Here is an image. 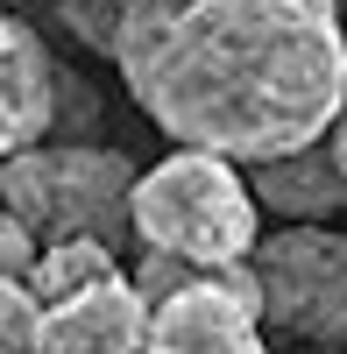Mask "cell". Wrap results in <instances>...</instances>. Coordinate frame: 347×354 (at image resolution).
Returning a JSON list of instances; mask_svg holds the SVG:
<instances>
[{
    "label": "cell",
    "instance_id": "cell-7",
    "mask_svg": "<svg viewBox=\"0 0 347 354\" xmlns=\"http://www.w3.org/2000/svg\"><path fill=\"white\" fill-rule=\"evenodd\" d=\"M57 85H64V71H57L50 43L28 21H15L8 43H0V156H15V149H28V142L50 135Z\"/></svg>",
    "mask_w": 347,
    "mask_h": 354
},
{
    "label": "cell",
    "instance_id": "cell-6",
    "mask_svg": "<svg viewBox=\"0 0 347 354\" xmlns=\"http://www.w3.org/2000/svg\"><path fill=\"white\" fill-rule=\"evenodd\" d=\"M36 347H50V354H128V347H149V298L135 290L128 270H106V277H93V283H78V290L43 305Z\"/></svg>",
    "mask_w": 347,
    "mask_h": 354
},
{
    "label": "cell",
    "instance_id": "cell-8",
    "mask_svg": "<svg viewBox=\"0 0 347 354\" xmlns=\"http://www.w3.org/2000/svg\"><path fill=\"white\" fill-rule=\"evenodd\" d=\"M248 170V192L263 213L276 220H333L347 213V170L326 156V142H305V149H283L263 163H241Z\"/></svg>",
    "mask_w": 347,
    "mask_h": 354
},
{
    "label": "cell",
    "instance_id": "cell-3",
    "mask_svg": "<svg viewBox=\"0 0 347 354\" xmlns=\"http://www.w3.org/2000/svg\"><path fill=\"white\" fill-rule=\"evenodd\" d=\"M128 192L135 163L100 142H28V149L0 156V205L36 234H100L121 248L128 241Z\"/></svg>",
    "mask_w": 347,
    "mask_h": 354
},
{
    "label": "cell",
    "instance_id": "cell-15",
    "mask_svg": "<svg viewBox=\"0 0 347 354\" xmlns=\"http://www.w3.org/2000/svg\"><path fill=\"white\" fill-rule=\"evenodd\" d=\"M8 8H15V0H8Z\"/></svg>",
    "mask_w": 347,
    "mask_h": 354
},
{
    "label": "cell",
    "instance_id": "cell-13",
    "mask_svg": "<svg viewBox=\"0 0 347 354\" xmlns=\"http://www.w3.org/2000/svg\"><path fill=\"white\" fill-rule=\"evenodd\" d=\"M8 28H15V15H8V0H0V43H8Z\"/></svg>",
    "mask_w": 347,
    "mask_h": 354
},
{
    "label": "cell",
    "instance_id": "cell-9",
    "mask_svg": "<svg viewBox=\"0 0 347 354\" xmlns=\"http://www.w3.org/2000/svg\"><path fill=\"white\" fill-rule=\"evenodd\" d=\"M36 333H43V298L28 290L21 270H0V354L36 347Z\"/></svg>",
    "mask_w": 347,
    "mask_h": 354
},
{
    "label": "cell",
    "instance_id": "cell-2",
    "mask_svg": "<svg viewBox=\"0 0 347 354\" xmlns=\"http://www.w3.org/2000/svg\"><path fill=\"white\" fill-rule=\"evenodd\" d=\"M128 234L142 248H170L185 262H248L255 234H263V205L234 156L178 142L163 163L135 170Z\"/></svg>",
    "mask_w": 347,
    "mask_h": 354
},
{
    "label": "cell",
    "instance_id": "cell-14",
    "mask_svg": "<svg viewBox=\"0 0 347 354\" xmlns=\"http://www.w3.org/2000/svg\"><path fill=\"white\" fill-rule=\"evenodd\" d=\"M340 15H347V0H340Z\"/></svg>",
    "mask_w": 347,
    "mask_h": 354
},
{
    "label": "cell",
    "instance_id": "cell-1",
    "mask_svg": "<svg viewBox=\"0 0 347 354\" xmlns=\"http://www.w3.org/2000/svg\"><path fill=\"white\" fill-rule=\"evenodd\" d=\"M106 57L170 142L234 163L319 142L347 100L340 0H121Z\"/></svg>",
    "mask_w": 347,
    "mask_h": 354
},
{
    "label": "cell",
    "instance_id": "cell-11",
    "mask_svg": "<svg viewBox=\"0 0 347 354\" xmlns=\"http://www.w3.org/2000/svg\"><path fill=\"white\" fill-rule=\"evenodd\" d=\"M28 255H36V234L0 205V270H28Z\"/></svg>",
    "mask_w": 347,
    "mask_h": 354
},
{
    "label": "cell",
    "instance_id": "cell-4",
    "mask_svg": "<svg viewBox=\"0 0 347 354\" xmlns=\"http://www.w3.org/2000/svg\"><path fill=\"white\" fill-rule=\"evenodd\" d=\"M255 298L270 340L347 347V234L326 220H283L270 241L248 248Z\"/></svg>",
    "mask_w": 347,
    "mask_h": 354
},
{
    "label": "cell",
    "instance_id": "cell-10",
    "mask_svg": "<svg viewBox=\"0 0 347 354\" xmlns=\"http://www.w3.org/2000/svg\"><path fill=\"white\" fill-rule=\"evenodd\" d=\"M64 15H71V36H78V43H93L100 57L113 50V28H121V0H64Z\"/></svg>",
    "mask_w": 347,
    "mask_h": 354
},
{
    "label": "cell",
    "instance_id": "cell-5",
    "mask_svg": "<svg viewBox=\"0 0 347 354\" xmlns=\"http://www.w3.org/2000/svg\"><path fill=\"white\" fill-rule=\"evenodd\" d=\"M149 347L156 354H255L270 347L263 298L248 262H191L149 298Z\"/></svg>",
    "mask_w": 347,
    "mask_h": 354
},
{
    "label": "cell",
    "instance_id": "cell-12",
    "mask_svg": "<svg viewBox=\"0 0 347 354\" xmlns=\"http://www.w3.org/2000/svg\"><path fill=\"white\" fill-rule=\"evenodd\" d=\"M319 142H326V156H333V163L347 170V100H340V113L326 121V135H319Z\"/></svg>",
    "mask_w": 347,
    "mask_h": 354
}]
</instances>
